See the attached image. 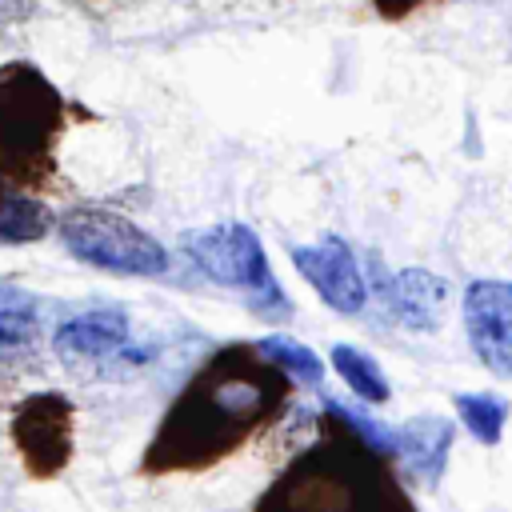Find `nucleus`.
I'll return each instance as SVG.
<instances>
[{"label":"nucleus","mask_w":512,"mask_h":512,"mask_svg":"<svg viewBox=\"0 0 512 512\" xmlns=\"http://www.w3.org/2000/svg\"><path fill=\"white\" fill-rule=\"evenodd\" d=\"M4 196H8V192H4V188H0V204H4Z\"/></svg>","instance_id":"nucleus-19"},{"label":"nucleus","mask_w":512,"mask_h":512,"mask_svg":"<svg viewBox=\"0 0 512 512\" xmlns=\"http://www.w3.org/2000/svg\"><path fill=\"white\" fill-rule=\"evenodd\" d=\"M128 316L120 308H96V312H80L72 320H64L52 336L56 356L72 368H92L104 360H116L128 348Z\"/></svg>","instance_id":"nucleus-9"},{"label":"nucleus","mask_w":512,"mask_h":512,"mask_svg":"<svg viewBox=\"0 0 512 512\" xmlns=\"http://www.w3.org/2000/svg\"><path fill=\"white\" fill-rule=\"evenodd\" d=\"M380 296L392 320H400L412 332H432L448 304V280L428 268H404L380 284Z\"/></svg>","instance_id":"nucleus-10"},{"label":"nucleus","mask_w":512,"mask_h":512,"mask_svg":"<svg viewBox=\"0 0 512 512\" xmlns=\"http://www.w3.org/2000/svg\"><path fill=\"white\" fill-rule=\"evenodd\" d=\"M52 224H60L52 216V208L36 196H24V192H8L4 204H0V244H28V240H40Z\"/></svg>","instance_id":"nucleus-13"},{"label":"nucleus","mask_w":512,"mask_h":512,"mask_svg":"<svg viewBox=\"0 0 512 512\" xmlns=\"http://www.w3.org/2000/svg\"><path fill=\"white\" fill-rule=\"evenodd\" d=\"M256 512H416V504L388 456L328 416L324 432L264 488Z\"/></svg>","instance_id":"nucleus-2"},{"label":"nucleus","mask_w":512,"mask_h":512,"mask_svg":"<svg viewBox=\"0 0 512 512\" xmlns=\"http://www.w3.org/2000/svg\"><path fill=\"white\" fill-rule=\"evenodd\" d=\"M464 332L480 364L512 380V280H472L464 288Z\"/></svg>","instance_id":"nucleus-8"},{"label":"nucleus","mask_w":512,"mask_h":512,"mask_svg":"<svg viewBox=\"0 0 512 512\" xmlns=\"http://www.w3.org/2000/svg\"><path fill=\"white\" fill-rule=\"evenodd\" d=\"M36 8V0H0V24H16Z\"/></svg>","instance_id":"nucleus-18"},{"label":"nucleus","mask_w":512,"mask_h":512,"mask_svg":"<svg viewBox=\"0 0 512 512\" xmlns=\"http://www.w3.org/2000/svg\"><path fill=\"white\" fill-rule=\"evenodd\" d=\"M180 244H184L188 260L212 284L244 292L248 308L256 316H264V320H288L292 316V300L280 292V284L272 276V264L264 256V244L248 224L228 220V224H212V228H200V232H184Z\"/></svg>","instance_id":"nucleus-4"},{"label":"nucleus","mask_w":512,"mask_h":512,"mask_svg":"<svg viewBox=\"0 0 512 512\" xmlns=\"http://www.w3.org/2000/svg\"><path fill=\"white\" fill-rule=\"evenodd\" d=\"M452 420L444 416H412L396 428V456L408 464V472H416L420 480L436 484L444 476V464H448V452H452Z\"/></svg>","instance_id":"nucleus-11"},{"label":"nucleus","mask_w":512,"mask_h":512,"mask_svg":"<svg viewBox=\"0 0 512 512\" xmlns=\"http://www.w3.org/2000/svg\"><path fill=\"white\" fill-rule=\"evenodd\" d=\"M332 368H336V376L352 388V396H360L364 404H384V400L392 396L384 368H380L368 352H360V348H352V344H336V348H332Z\"/></svg>","instance_id":"nucleus-12"},{"label":"nucleus","mask_w":512,"mask_h":512,"mask_svg":"<svg viewBox=\"0 0 512 512\" xmlns=\"http://www.w3.org/2000/svg\"><path fill=\"white\" fill-rule=\"evenodd\" d=\"M40 324L28 304H0V368H16L36 356Z\"/></svg>","instance_id":"nucleus-15"},{"label":"nucleus","mask_w":512,"mask_h":512,"mask_svg":"<svg viewBox=\"0 0 512 512\" xmlns=\"http://www.w3.org/2000/svg\"><path fill=\"white\" fill-rule=\"evenodd\" d=\"M64 132V96L28 60L0 68V176L20 188H40L56 168Z\"/></svg>","instance_id":"nucleus-3"},{"label":"nucleus","mask_w":512,"mask_h":512,"mask_svg":"<svg viewBox=\"0 0 512 512\" xmlns=\"http://www.w3.org/2000/svg\"><path fill=\"white\" fill-rule=\"evenodd\" d=\"M292 268L312 284V292L340 316H356L368 304V284L360 276L356 252L340 236H320L316 244L292 248Z\"/></svg>","instance_id":"nucleus-7"},{"label":"nucleus","mask_w":512,"mask_h":512,"mask_svg":"<svg viewBox=\"0 0 512 512\" xmlns=\"http://www.w3.org/2000/svg\"><path fill=\"white\" fill-rule=\"evenodd\" d=\"M60 240L68 248V256H76L88 268L112 272V276H164L168 272V248L144 232L136 220L112 212V208H96V204H76L60 216Z\"/></svg>","instance_id":"nucleus-5"},{"label":"nucleus","mask_w":512,"mask_h":512,"mask_svg":"<svg viewBox=\"0 0 512 512\" xmlns=\"http://www.w3.org/2000/svg\"><path fill=\"white\" fill-rule=\"evenodd\" d=\"M464 428L480 440V444H496L504 436V420H508V400L496 392H456L452 396Z\"/></svg>","instance_id":"nucleus-16"},{"label":"nucleus","mask_w":512,"mask_h":512,"mask_svg":"<svg viewBox=\"0 0 512 512\" xmlns=\"http://www.w3.org/2000/svg\"><path fill=\"white\" fill-rule=\"evenodd\" d=\"M424 0H372V8L384 16V20H404L408 12H416Z\"/></svg>","instance_id":"nucleus-17"},{"label":"nucleus","mask_w":512,"mask_h":512,"mask_svg":"<svg viewBox=\"0 0 512 512\" xmlns=\"http://www.w3.org/2000/svg\"><path fill=\"white\" fill-rule=\"evenodd\" d=\"M12 440L32 476H56L72 460V404L60 392H32L12 412Z\"/></svg>","instance_id":"nucleus-6"},{"label":"nucleus","mask_w":512,"mask_h":512,"mask_svg":"<svg viewBox=\"0 0 512 512\" xmlns=\"http://www.w3.org/2000/svg\"><path fill=\"white\" fill-rule=\"evenodd\" d=\"M288 388L292 380L264 360L256 344H228L212 352L156 424L144 448V472L212 468L280 416Z\"/></svg>","instance_id":"nucleus-1"},{"label":"nucleus","mask_w":512,"mask_h":512,"mask_svg":"<svg viewBox=\"0 0 512 512\" xmlns=\"http://www.w3.org/2000/svg\"><path fill=\"white\" fill-rule=\"evenodd\" d=\"M256 352L264 356V360H272L292 384H304V388H316L320 380H324V364H320V356L308 348V344H300V340H292V336H264V340H256Z\"/></svg>","instance_id":"nucleus-14"}]
</instances>
